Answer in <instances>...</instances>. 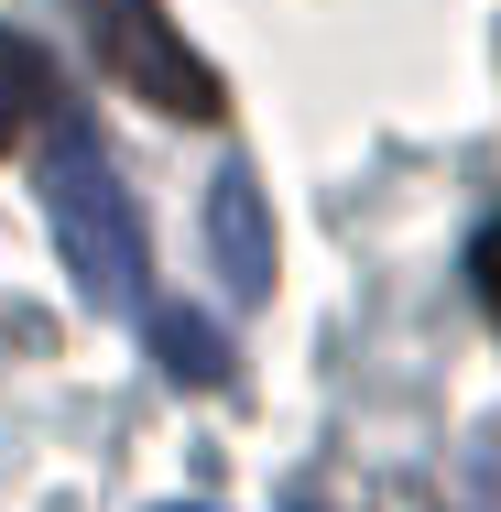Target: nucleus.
Segmentation results:
<instances>
[{
	"label": "nucleus",
	"instance_id": "3",
	"mask_svg": "<svg viewBox=\"0 0 501 512\" xmlns=\"http://www.w3.org/2000/svg\"><path fill=\"white\" fill-rule=\"evenodd\" d=\"M207 251H218L229 295H273V218H262V186L240 164L207 186Z\"/></svg>",
	"mask_w": 501,
	"mask_h": 512
},
{
	"label": "nucleus",
	"instance_id": "4",
	"mask_svg": "<svg viewBox=\"0 0 501 512\" xmlns=\"http://www.w3.org/2000/svg\"><path fill=\"white\" fill-rule=\"evenodd\" d=\"M33 131H55V55L33 33H0V153Z\"/></svg>",
	"mask_w": 501,
	"mask_h": 512
},
{
	"label": "nucleus",
	"instance_id": "2",
	"mask_svg": "<svg viewBox=\"0 0 501 512\" xmlns=\"http://www.w3.org/2000/svg\"><path fill=\"white\" fill-rule=\"evenodd\" d=\"M88 22H99V66L131 88V99H153L164 120H218V109H229V88L186 55V33H175L153 0H99Z\"/></svg>",
	"mask_w": 501,
	"mask_h": 512
},
{
	"label": "nucleus",
	"instance_id": "7",
	"mask_svg": "<svg viewBox=\"0 0 501 512\" xmlns=\"http://www.w3.org/2000/svg\"><path fill=\"white\" fill-rule=\"evenodd\" d=\"M164 512H186V502H164Z\"/></svg>",
	"mask_w": 501,
	"mask_h": 512
},
{
	"label": "nucleus",
	"instance_id": "5",
	"mask_svg": "<svg viewBox=\"0 0 501 512\" xmlns=\"http://www.w3.org/2000/svg\"><path fill=\"white\" fill-rule=\"evenodd\" d=\"M153 316V360H164V382H186V393H218L229 382V338H218V316L197 306H142Z\"/></svg>",
	"mask_w": 501,
	"mask_h": 512
},
{
	"label": "nucleus",
	"instance_id": "6",
	"mask_svg": "<svg viewBox=\"0 0 501 512\" xmlns=\"http://www.w3.org/2000/svg\"><path fill=\"white\" fill-rule=\"evenodd\" d=\"M469 284H480V306H491V327H501V218L469 240Z\"/></svg>",
	"mask_w": 501,
	"mask_h": 512
},
{
	"label": "nucleus",
	"instance_id": "1",
	"mask_svg": "<svg viewBox=\"0 0 501 512\" xmlns=\"http://www.w3.org/2000/svg\"><path fill=\"white\" fill-rule=\"evenodd\" d=\"M44 218H55V240H66V273H77V295L99 316H142L153 306V262H142V207L120 186V164L99 153V131L88 120H55V142H44Z\"/></svg>",
	"mask_w": 501,
	"mask_h": 512
}]
</instances>
